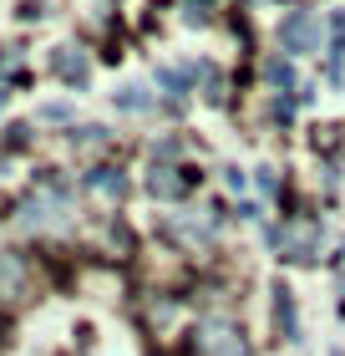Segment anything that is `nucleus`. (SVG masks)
Instances as JSON below:
<instances>
[{"label": "nucleus", "mask_w": 345, "mask_h": 356, "mask_svg": "<svg viewBox=\"0 0 345 356\" xmlns=\"http://www.w3.org/2000/svg\"><path fill=\"white\" fill-rule=\"evenodd\" d=\"M285 46H294V51H315V46H320V26H315L310 10H300V15L285 21Z\"/></svg>", "instance_id": "obj_1"}, {"label": "nucleus", "mask_w": 345, "mask_h": 356, "mask_svg": "<svg viewBox=\"0 0 345 356\" xmlns=\"http://www.w3.org/2000/svg\"><path fill=\"white\" fill-rule=\"evenodd\" d=\"M51 67H56L61 76H67L71 87H81V76H87V61L76 56V46H67V51H56V56H51Z\"/></svg>", "instance_id": "obj_2"}, {"label": "nucleus", "mask_w": 345, "mask_h": 356, "mask_svg": "<svg viewBox=\"0 0 345 356\" xmlns=\"http://www.w3.org/2000/svg\"><path fill=\"white\" fill-rule=\"evenodd\" d=\"M203 336H208V351H213V356H249V351H244V341H239V336L228 331V326H224V331H213V326H208Z\"/></svg>", "instance_id": "obj_3"}, {"label": "nucleus", "mask_w": 345, "mask_h": 356, "mask_svg": "<svg viewBox=\"0 0 345 356\" xmlns=\"http://www.w3.org/2000/svg\"><path fill=\"white\" fill-rule=\"evenodd\" d=\"M274 316H279V331H285L289 341H294L300 331H294V316H289V290H285V285H274Z\"/></svg>", "instance_id": "obj_4"}, {"label": "nucleus", "mask_w": 345, "mask_h": 356, "mask_svg": "<svg viewBox=\"0 0 345 356\" xmlns=\"http://www.w3.org/2000/svg\"><path fill=\"white\" fill-rule=\"evenodd\" d=\"M264 76H269V82H279V87H289V67H285V61H269Z\"/></svg>", "instance_id": "obj_5"}]
</instances>
